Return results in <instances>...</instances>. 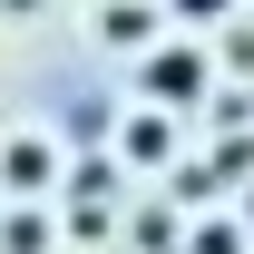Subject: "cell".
I'll return each mask as SVG.
<instances>
[{
	"label": "cell",
	"mask_w": 254,
	"mask_h": 254,
	"mask_svg": "<svg viewBox=\"0 0 254 254\" xmlns=\"http://www.w3.org/2000/svg\"><path fill=\"white\" fill-rule=\"evenodd\" d=\"M195 88H205V59H195V49H157V59H147V98H166V108H186Z\"/></svg>",
	"instance_id": "obj_1"
},
{
	"label": "cell",
	"mask_w": 254,
	"mask_h": 254,
	"mask_svg": "<svg viewBox=\"0 0 254 254\" xmlns=\"http://www.w3.org/2000/svg\"><path fill=\"white\" fill-rule=\"evenodd\" d=\"M127 157L157 166V157H166V118H137V127H127Z\"/></svg>",
	"instance_id": "obj_2"
},
{
	"label": "cell",
	"mask_w": 254,
	"mask_h": 254,
	"mask_svg": "<svg viewBox=\"0 0 254 254\" xmlns=\"http://www.w3.org/2000/svg\"><path fill=\"white\" fill-rule=\"evenodd\" d=\"M10 176L20 186H49V147H10Z\"/></svg>",
	"instance_id": "obj_3"
},
{
	"label": "cell",
	"mask_w": 254,
	"mask_h": 254,
	"mask_svg": "<svg viewBox=\"0 0 254 254\" xmlns=\"http://www.w3.org/2000/svg\"><path fill=\"white\" fill-rule=\"evenodd\" d=\"M195 254H235V225H195Z\"/></svg>",
	"instance_id": "obj_4"
},
{
	"label": "cell",
	"mask_w": 254,
	"mask_h": 254,
	"mask_svg": "<svg viewBox=\"0 0 254 254\" xmlns=\"http://www.w3.org/2000/svg\"><path fill=\"white\" fill-rule=\"evenodd\" d=\"M176 10H186V20H225V0H176Z\"/></svg>",
	"instance_id": "obj_5"
},
{
	"label": "cell",
	"mask_w": 254,
	"mask_h": 254,
	"mask_svg": "<svg viewBox=\"0 0 254 254\" xmlns=\"http://www.w3.org/2000/svg\"><path fill=\"white\" fill-rule=\"evenodd\" d=\"M10 10H30V0H10Z\"/></svg>",
	"instance_id": "obj_6"
}]
</instances>
